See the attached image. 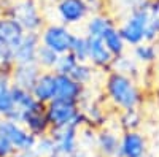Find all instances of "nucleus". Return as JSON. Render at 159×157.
I'll list each match as a JSON object with an SVG mask.
<instances>
[{
	"mask_svg": "<svg viewBox=\"0 0 159 157\" xmlns=\"http://www.w3.org/2000/svg\"><path fill=\"white\" fill-rule=\"evenodd\" d=\"M118 29L127 46H135L143 41L156 43L159 32L151 15L150 0H142L137 5L129 8L127 16L118 25Z\"/></svg>",
	"mask_w": 159,
	"mask_h": 157,
	"instance_id": "obj_1",
	"label": "nucleus"
},
{
	"mask_svg": "<svg viewBox=\"0 0 159 157\" xmlns=\"http://www.w3.org/2000/svg\"><path fill=\"white\" fill-rule=\"evenodd\" d=\"M103 94L107 102L119 111L140 108L143 103V92L137 80L116 70H110L105 75Z\"/></svg>",
	"mask_w": 159,
	"mask_h": 157,
	"instance_id": "obj_2",
	"label": "nucleus"
},
{
	"mask_svg": "<svg viewBox=\"0 0 159 157\" xmlns=\"http://www.w3.org/2000/svg\"><path fill=\"white\" fill-rule=\"evenodd\" d=\"M43 0H10L5 3V15L15 19L24 32H40L46 24Z\"/></svg>",
	"mask_w": 159,
	"mask_h": 157,
	"instance_id": "obj_3",
	"label": "nucleus"
},
{
	"mask_svg": "<svg viewBox=\"0 0 159 157\" xmlns=\"http://www.w3.org/2000/svg\"><path fill=\"white\" fill-rule=\"evenodd\" d=\"M45 114L49 127H65L76 125L81 129L84 125L83 114L78 102H70L64 98H52L45 105Z\"/></svg>",
	"mask_w": 159,
	"mask_h": 157,
	"instance_id": "obj_4",
	"label": "nucleus"
},
{
	"mask_svg": "<svg viewBox=\"0 0 159 157\" xmlns=\"http://www.w3.org/2000/svg\"><path fill=\"white\" fill-rule=\"evenodd\" d=\"M40 33V43L56 51L57 54L69 52L70 41L73 37V30L62 22H46Z\"/></svg>",
	"mask_w": 159,
	"mask_h": 157,
	"instance_id": "obj_5",
	"label": "nucleus"
},
{
	"mask_svg": "<svg viewBox=\"0 0 159 157\" xmlns=\"http://www.w3.org/2000/svg\"><path fill=\"white\" fill-rule=\"evenodd\" d=\"M0 135L5 137L18 152L32 151L37 140L22 124L11 119H3V117H0Z\"/></svg>",
	"mask_w": 159,
	"mask_h": 157,
	"instance_id": "obj_6",
	"label": "nucleus"
},
{
	"mask_svg": "<svg viewBox=\"0 0 159 157\" xmlns=\"http://www.w3.org/2000/svg\"><path fill=\"white\" fill-rule=\"evenodd\" d=\"M148 138L140 130H127L119 133L116 157H148Z\"/></svg>",
	"mask_w": 159,
	"mask_h": 157,
	"instance_id": "obj_7",
	"label": "nucleus"
},
{
	"mask_svg": "<svg viewBox=\"0 0 159 157\" xmlns=\"http://www.w3.org/2000/svg\"><path fill=\"white\" fill-rule=\"evenodd\" d=\"M54 11L59 22L73 27L88 19L89 11L83 0H59L54 3Z\"/></svg>",
	"mask_w": 159,
	"mask_h": 157,
	"instance_id": "obj_8",
	"label": "nucleus"
},
{
	"mask_svg": "<svg viewBox=\"0 0 159 157\" xmlns=\"http://www.w3.org/2000/svg\"><path fill=\"white\" fill-rule=\"evenodd\" d=\"M88 37V35H86ZM113 54L105 46L103 40L99 37H88V62L94 67L97 72L107 73L111 70L113 65Z\"/></svg>",
	"mask_w": 159,
	"mask_h": 157,
	"instance_id": "obj_9",
	"label": "nucleus"
},
{
	"mask_svg": "<svg viewBox=\"0 0 159 157\" xmlns=\"http://www.w3.org/2000/svg\"><path fill=\"white\" fill-rule=\"evenodd\" d=\"M80 110L83 114V121L84 125L91 129H100L103 125H107V111L103 110V107L94 98H89L83 94L81 100H80Z\"/></svg>",
	"mask_w": 159,
	"mask_h": 157,
	"instance_id": "obj_10",
	"label": "nucleus"
},
{
	"mask_svg": "<svg viewBox=\"0 0 159 157\" xmlns=\"http://www.w3.org/2000/svg\"><path fill=\"white\" fill-rule=\"evenodd\" d=\"M40 46V33L38 32H25L21 41L13 48V56L16 63H29L35 62V54Z\"/></svg>",
	"mask_w": 159,
	"mask_h": 157,
	"instance_id": "obj_11",
	"label": "nucleus"
},
{
	"mask_svg": "<svg viewBox=\"0 0 159 157\" xmlns=\"http://www.w3.org/2000/svg\"><path fill=\"white\" fill-rule=\"evenodd\" d=\"M30 92L43 105L56 98V73L52 70H42L34 87L30 89Z\"/></svg>",
	"mask_w": 159,
	"mask_h": 157,
	"instance_id": "obj_12",
	"label": "nucleus"
},
{
	"mask_svg": "<svg viewBox=\"0 0 159 157\" xmlns=\"http://www.w3.org/2000/svg\"><path fill=\"white\" fill-rule=\"evenodd\" d=\"M119 146V135L116 130L103 125L96 130L94 148L100 157H116Z\"/></svg>",
	"mask_w": 159,
	"mask_h": 157,
	"instance_id": "obj_13",
	"label": "nucleus"
},
{
	"mask_svg": "<svg viewBox=\"0 0 159 157\" xmlns=\"http://www.w3.org/2000/svg\"><path fill=\"white\" fill-rule=\"evenodd\" d=\"M40 73H42V68L37 65V62H29V63H16L10 76H11V83L15 86L30 90Z\"/></svg>",
	"mask_w": 159,
	"mask_h": 157,
	"instance_id": "obj_14",
	"label": "nucleus"
},
{
	"mask_svg": "<svg viewBox=\"0 0 159 157\" xmlns=\"http://www.w3.org/2000/svg\"><path fill=\"white\" fill-rule=\"evenodd\" d=\"M84 86L76 83L70 75H57L56 73V98H64L70 102L81 100L84 94Z\"/></svg>",
	"mask_w": 159,
	"mask_h": 157,
	"instance_id": "obj_15",
	"label": "nucleus"
},
{
	"mask_svg": "<svg viewBox=\"0 0 159 157\" xmlns=\"http://www.w3.org/2000/svg\"><path fill=\"white\" fill-rule=\"evenodd\" d=\"M113 25H118V24H116L115 18L110 15L108 11L89 15L88 19H86V25H84V35L102 38V35L107 32L108 29H111Z\"/></svg>",
	"mask_w": 159,
	"mask_h": 157,
	"instance_id": "obj_16",
	"label": "nucleus"
},
{
	"mask_svg": "<svg viewBox=\"0 0 159 157\" xmlns=\"http://www.w3.org/2000/svg\"><path fill=\"white\" fill-rule=\"evenodd\" d=\"M21 124L27 129L35 138L42 137V135H46L49 132V129H51L49 127V122L46 119V114H45V108L24 113Z\"/></svg>",
	"mask_w": 159,
	"mask_h": 157,
	"instance_id": "obj_17",
	"label": "nucleus"
},
{
	"mask_svg": "<svg viewBox=\"0 0 159 157\" xmlns=\"http://www.w3.org/2000/svg\"><path fill=\"white\" fill-rule=\"evenodd\" d=\"M24 33H25L24 29L13 18H10L7 15L0 18V41L2 43L15 48L21 41Z\"/></svg>",
	"mask_w": 159,
	"mask_h": 157,
	"instance_id": "obj_18",
	"label": "nucleus"
},
{
	"mask_svg": "<svg viewBox=\"0 0 159 157\" xmlns=\"http://www.w3.org/2000/svg\"><path fill=\"white\" fill-rule=\"evenodd\" d=\"M11 97L13 102L16 105V110L22 111V113H27V111H34V110H40V108H45L43 103H40L30 90L27 89H22L13 84L11 86Z\"/></svg>",
	"mask_w": 159,
	"mask_h": 157,
	"instance_id": "obj_19",
	"label": "nucleus"
},
{
	"mask_svg": "<svg viewBox=\"0 0 159 157\" xmlns=\"http://www.w3.org/2000/svg\"><path fill=\"white\" fill-rule=\"evenodd\" d=\"M132 57L143 67H151L159 60L157 45L151 41H143L140 45L132 46Z\"/></svg>",
	"mask_w": 159,
	"mask_h": 157,
	"instance_id": "obj_20",
	"label": "nucleus"
},
{
	"mask_svg": "<svg viewBox=\"0 0 159 157\" xmlns=\"http://www.w3.org/2000/svg\"><path fill=\"white\" fill-rule=\"evenodd\" d=\"M102 40H103L105 46L108 48V51L113 54V57H119V56L126 54L127 45L124 41V38L121 37V33H119L118 25H113L111 29H108L107 32H105L102 35Z\"/></svg>",
	"mask_w": 159,
	"mask_h": 157,
	"instance_id": "obj_21",
	"label": "nucleus"
},
{
	"mask_svg": "<svg viewBox=\"0 0 159 157\" xmlns=\"http://www.w3.org/2000/svg\"><path fill=\"white\" fill-rule=\"evenodd\" d=\"M118 125H119V129H121V132H127V130H140V127L143 125L142 111L139 108L119 111Z\"/></svg>",
	"mask_w": 159,
	"mask_h": 157,
	"instance_id": "obj_22",
	"label": "nucleus"
},
{
	"mask_svg": "<svg viewBox=\"0 0 159 157\" xmlns=\"http://www.w3.org/2000/svg\"><path fill=\"white\" fill-rule=\"evenodd\" d=\"M96 72H97V70L92 67L89 62H78V63L75 65V68L72 70L70 76L73 78L76 83L81 84V86L89 87V86H92V83H94Z\"/></svg>",
	"mask_w": 159,
	"mask_h": 157,
	"instance_id": "obj_23",
	"label": "nucleus"
},
{
	"mask_svg": "<svg viewBox=\"0 0 159 157\" xmlns=\"http://www.w3.org/2000/svg\"><path fill=\"white\" fill-rule=\"evenodd\" d=\"M111 70H116L119 73H124V75L132 76V78L137 80L139 75H140V63L134 57H127L126 54H123L119 57H115Z\"/></svg>",
	"mask_w": 159,
	"mask_h": 157,
	"instance_id": "obj_24",
	"label": "nucleus"
},
{
	"mask_svg": "<svg viewBox=\"0 0 159 157\" xmlns=\"http://www.w3.org/2000/svg\"><path fill=\"white\" fill-rule=\"evenodd\" d=\"M57 59H59V54L56 51H52L48 46L40 43V46L37 49V54H35V62L40 68L42 70H54Z\"/></svg>",
	"mask_w": 159,
	"mask_h": 157,
	"instance_id": "obj_25",
	"label": "nucleus"
},
{
	"mask_svg": "<svg viewBox=\"0 0 159 157\" xmlns=\"http://www.w3.org/2000/svg\"><path fill=\"white\" fill-rule=\"evenodd\" d=\"M69 52L78 62H88V37L73 33Z\"/></svg>",
	"mask_w": 159,
	"mask_h": 157,
	"instance_id": "obj_26",
	"label": "nucleus"
},
{
	"mask_svg": "<svg viewBox=\"0 0 159 157\" xmlns=\"http://www.w3.org/2000/svg\"><path fill=\"white\" fill-rule=\"evenodd\" d=\"M54 140L51 138L49 133L46 135H42L35 140V145L32 148V152L37 155V157H49L51 152L54 151Z\"/></svg>",
	"mask_w": 159,
	"mask_h": 157,
	"instance_id": "obj_27",
	"label": "nucleus"
},
{
	"mask_svg": "<svg viewBox=\"0 0 159 157\" xmlns=\"http://www.w3.org/2000/svg\"><path fill=\"white\" fill-rule=\"evenodd\" d=\"M15 56H13V48L0 41V73H11L15 68Z\"/></svg>",
	"mask_w": 159,
	"mask_h": 157,
	"instance_id": "obj_28",
	"label": "nucleus"
},
{
	"mask_svg": "<svg viewBox=\"0 0 159 157\" xmlns=\"http://www.w3.org/2000/svg\"><path fill=\"white\" fill-rule=\"evenodd\" d=\"M76 63H78V60L70 54V52H64V54H59V59H57L56 67L52 72L57 73V75H70Z\"/></svg>",
	"mask_w": 159,
	"mask_h": 157,
	"instance_id": "obj_29",
	"label": "nucleus"
},
{
	"mask_svg": "<svg viewBox=\"0 0 159 157\" xmlns=\"http://www.w3.org/2000/svg\"><path fill=\"white\" fill-rule=\"evenodd\" d=\"M89 15H96V13H102L107 11V0H83Z\"/></svg>",
	"mask_w": 159,
	"mask_h": 157,
	"instance_id": "obj_30",
	"label": "nucleus"
},
{
	"mask_svg": "<svg viewBox=\"0 0 159 157\" xmlns=\"http://www.w3.org/2000/svg\"><path fill=\"white\" fill-rule=\"evenodd\" d=\"M15 152H18L15 149V146H13L5 137L0 135V157H8V155L15 154Z\"/></svg>",
	"mask_w": 159,
	"mask_h": 157,
	"instance_id": "obj_31",
	"label": "nucleus"
},
{
	"mask_svg": "<svg viewBox=\"0 0 159 157\" xmlns=\"http://www.w3.org/2000/svg\"><path fill=\"white\" fill-rule=\"evenodd\" d=\"M11 76L10 73H0V94H5L8 90H11Z\"/></svg>",
	"mask_w": 159,
	"mask_h": 157,
	"instance_id": "obj_32",
	"label": "nucleus"
},
{
	"mask_svg": "<svg viewBox=\"0 0 159 157\" xmlns=\"http://www.w3.org/2000/svg\"><path fill=\"white\" fill-rule=\"evenodd\" d=\"M150 5H151V15L156 24V29L159 32V0H150Z\"/></svg>",
	"mask_w": 159,
	"mask_h": 157,
	"instance_id": "obj_33",
	"label": "nucleus"
},
{
	"mask_svg": "<svg viewBox=\"0 0 159 157\" xmlns=\"http://www.w3.org/2000/svg\"><path fill=\"white\" fill-rule=\"evenodd\" d=\"M19 157H37L32 151H25V152H19Z\"/></svg>",
	"mask_w": 159,
	"mask_h": 157,
	"instance_id": "obj_34",
	"label": "nucleus"
},
{
	"mask_svg": "<svg viewBox=\"0 0 159 157\" xmlns=\"http://www.w3.org/2000/svg\"><path fill=\"white\" fill-rule=\"evenodd\" d=\"M3 15H5V3L0 0V18H2Z\"/></svg>",
	"mask_w": 159,
	"mask_h": 157,
	"instance_id": "obj_35",
	"label": "nucleus"
},
{
	"mask_svg": "<svg viewBox=\"0 0 159 157\" xmlns=\"http://www.w3.org/2000/svg\"><path fill=\"white\" fill-rule=\"evenodd\" d=\"M56 2H59V0H43V3H51V5H54Z\"/></svg>",
	"mask_w": 159,
	"mask_h": 157,
	"instance_id": "obj_36",
	"label": "nucleus"
},
{
	"mask_svg": "<svg viewBox=\"0 0 159 157\" xmlns=\"http://www.w3.org/2000/svg\"><path fill=\"white\" fill-rule=\"evenodd\" d=\"M8 157H19V152H15V154H11V155H8Z\"/></svg>",
	"mask_w": 159,
	"mask_h": 157,
	"instance_id": "obj_37",
	"label": "nucleus"
},
{
	"mask_svg": "<svg viewBox=\"0 0 159 157\" xmlns=\"http://www.w3.org/2000/svg\"><path fill=\"white\" fill-rule=\"evenodd\" d=\"M156 45H157V49H159V38H157V41H156Z\"/></svg>",
	"mask_w": 159,
	"mask_h": 157,
	"instance_id": "obj_38",
	"label": "nucleus"
},
{
	"mask_svg": "<svg viewBox=\"0 0 159 157\" xmlns=\"http://www.w3.org/2000/svg\"><path fill=\"white\" fill-rule=\"evenodd\" d=\"M2 2H3V3H7V2H10V0H2Z\"/></svg>",
	"mask_w": 159,
	"mask_h": 157,
	"instance_id": "obj_39",
	"label": "nucleus"
}]
</instances>
